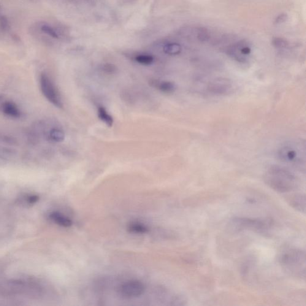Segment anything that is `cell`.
<instances>
[{
	"mask_svg": "<svg viewBox=\"0 0 306 306\" xmlns=\"http://www.w3.org/2000/svg\"><path fill=\"white\" fill-rule=\"evenodd\" d=\"M97 115L98 117L103 122L107 124V126L112 127L114 123L113 118L109 113L107 112V111L105 110V108L103 107H99L98 110H97Z\"/></svg>",
	"mask_w": 306,
	"mask_h": 306,
	"instance_id": "4fadbf2b",
	"label": "cell"
},
{
	"mask_svg": "<svg viewBox=\"0 0 306 306\" xmlns=\"http://www.w3.org/2000/svg\"><path fill=\"white\" fill-rule=\"evenodd\" d=\"M264 181L270 188L281 193L292 191L297 186V178L293 173L280 166L270 167L265 173Z\"/></svg>",
	"mask_w": 306,
	"mask_h": 306,
	"instance_id": "7a4b0ae2",
	"label": "cell"
},
{
	"mask_svg": "<svg viewBox=\"0 0 306 306\" xmlns=\"http://www.w3.org/2000/svg\"><path fill=\"white\" fill-rule=\"evenodd\" d=\"M145 285L139 281L126 282L118 287V292L124 299H133L140 297L145 291Z\"/></svg>",
	"mask_w": 306,
	"mask_h": 306,
	"instance_id": "52a82bcc",
	"label": "cell"
},
{
	"mask_svg": "<svg viewBox=\"0 0 306 306\" xmlns=\"http://www.w3.org/2000/svg\"><path fill=\"white\" fill-rule=\"evenodd\" d=\"M290 205L294 210L299 212L305 213L306 212V196L305 194H297L292 197L289 200Z\"/></svg>",
	"mask_w": 306,
	"mask_h": 306,
	"instance_id": "7c38bea8",
	"label": "cell"
},
{
	"mask_svg": "<svg viewBox=\"0 0 306 306\" xmlns=\"http://www.w3.org/2000/svg\"><path fill=\"white\" fill-rule=\"evenodd\" d=\"M225 51L230 58L240 63H245L248 60L251 53V46L244 40L235 42L225 48Z\"/></svg>",
	"mask_w": 306,
	"mask_h": 306,
	"instance_id": "8992f818",
	"label": "cell"
},
{
	"mask_svg": "<svg viewBox=\"0 0 306 306\" xmlns=\"http://www.w3.org/2000/svg\"><path fill=\"white\" fill-rule=\"evenodd\" d=\"M278 155L282 161L288 164H297L301 161L300 150L293 144L283 145L279 150Z\"/></svg>",
	"mask_w": 306,
	"mask_h": 306,
	"instance_id": "ba28073f",
	"label": "cell"
},
{
	"mask_svg": "<svg viewBox=\"0 0 306 306\" xmlns=\"http://www.w3.org/2000/svg\"><path fill=\"white\" fill-rule=\"evenodd\" d=\"M135 61L139 64L148 66V65H150L153 63L154 58L152 56L141 55L135 57Z\"/></svg>",
	"mask_w": 306,
	"mask_h": 306,
	"instance_id": "e0dca14e",
	"label": "cell"
},
{
	"mask_svg": "<svg viewBox=\"0 0 306 306\" xmlns=\"http://www.w3.org/2000/svg\"><path fill=\"white\" fill-rule=\"evenodd\" d=\"M44 292L41 282L35 279L20 278L0 281V296L34 299L43 296Z\"/></svg>",
	"mask_w": 306,
	"mask_h": 306,
	"instance_id": "6da1fadb",
	"label": "cell"
},
{
	"mask_svg": "<svg viewBox=\"0 0 306 306\" xmlns=\"http://www.w3.org/2000/svg\"><path fill=\"white\" fill-rule=\"evenodd\" d=\"M284 270L295 278L305 280L306 253L300 249L286 248L282 250L278 259Z\"/></svg>",
	"mask_w": 306,
	"mask_h": 306,
	"instance_id": "3957f363",
	"label": "cell"
},
{
	"mask_svg": "<svg viewBox=\"0 0 306 306\" xmlns=\"http://www.w3.org/2000/svg\"><path fill=\"white\" fill-rule=\"evenodd\" d=\"M40 90L45 98L54 106L63 108L62 96L55 84L47 73L43 72L39 76Z\"/></svg>",
	"mask_w": 306,
	"mask_h": 306,
	"instance_id": "277c9868",
	"label": "cell"
},
{
	"mask_svg": "<svg viewBox=\"0 0 306 306\" xmlns=\"http://www.w3.org/2000/svg\"><path fill=\"white\" fill-rule=\"evenodd\" d=\"M0 10H1V5H0Z\"/></svg>",
	"mask_w": 306,
	"mask_h": 306,
	"instance_id": "603a6c76",
	"label": "cell"
},
{
	"mask_svg": "<svg viewBox=\"0 0 306 306\" xmlns=\"http://www.w3.org/2000/svg\"><path fill=\"white\" fill-rule=\"evenodd\" d=\"M102 70L107 73H113L116 71V67L112 64H105L102 67Z\"/></svg>",
	"mask_w": 306,
	"mask_h": 306,
	"instance_id": "7402d4cb",
	"label": "cell"
},
{
	"mask_svg": "<svg viewBox=\"0 0 306 306\" xmlns=\"http://www.w3.org/2000/svg\"><path fill=\"white\" fill-rule=\"evenodd\" d=\"M270 222L262 219L245 217H235L230 222V227L235 232L252 230L257 233H264L269 229Z\"/></svg>",
	"mask_w": 306,
	"mask_h": 306,
	"instance_id": "5b68a950",
	"label": "cell"
},
{
	"mask_svg": "<svg viewBox=\"0 0 306 306\" xmlns=\"http://www.w3.org/2000/svg\"><path fill=\"white\" fill-rule=\"evenodd\" d=\"M287 19H288V16L285 14V13H282V14L279 15L278 17L276 18L275 24H276V25H280V24L285 23V22L287 21Z\"/></svg>",
	"mask_w": 306,
	"mask_h": 306,
	"instance_id": "44dd1931",
	"label": "cell"
},
{
	"mask_svg": "<svg viewBox=\"0 0 306 306\" xmlns=\"http://www.w3.org/2000/svg\"><path fill=\"white\" fill-rule=\"evenodd\" d=\"M273 46L277 48H286L289 46V43L282 38L276 37L272 40Z\"/></svg>",
	"mask_w": 306,
	"mask_h": 306,
	"instance_id": "ac0fdd59",
	"label": "cell"
},
{
	"mask_svg": "<svg viewBox=\"0 0 306 306\" xmlns=\"http://www.w3.org/2000/svg\"><path fill=\"white\" fill-rule=\"evenodd\" d=\"M41 30L43 32H45V34H47L48 36L54 38V39H58V34H57V32L50 26L43 25L41 27Z\"/></svg>",
	"mask_w": 306,
	"mask_h": 306,
	"instance_id": "ffe728a7",
	"label": "cell"
},
{
	"mask_svg": "<svg viewBox=\"0 0 306 306\" xmlns=\"http://www.w3.org/2000/svg\"><path fill=\"white\" fill-rule=\"evenodd\" d=\"M155 85L160 91L165 94L173 93L176 89L175 84L170 82H161L155 84Z\"/></svg>",
	"mask_w": 306,
	"mask_h": 306,
	"instance_id": "2e32d148",
	"label": "cell"
},
{
	"mask_svg": "<svg viewBox=\"0 0 306 306\" xmlns=\"http://www.w3.org/2000/svg\"><path fill=\"white\" fill-rule=\"evenodd\" d=\"M48 217L59 226L70 227L72 225V221L71 219L59 212H51L48 215Z\"/></svg>",
	"mask_w": 306,
	"mask_h": 306,
	"instance_id": "8fae6325",
	"label": "cell"
},
{
	"mask_svg": "<svg viewBox=\"0 0 306 306\" xmlns=\"http://www.w3.org/2000/svg\"><path fill=\"white\" fill-rule=\"evenodd\" d=\"M181 45L176 43H169L165 45L164 47V51L165 53L169 55H177L180 53L181 51Z\"/></svg>",
	"mask_w": 306,
	"mask_h": 306,
	"instance_id": "9a60e30c",
	"label": "cell"
},
{
	"mask_svg": "<svg viewBox=\"0 0 306 306\" xmlns=\"http://www.w3.org/2000/svg\"><path fill=\"white\" fill-rule=\"evenodd\" d=\"M0 112L6 117L13 119L21 118L23 114L18 105L9 99L0 100Z\"/></svg>",
	"mask_w": 306,
	"mask_h": 306,
	"instance_id": "30bf717a",
	"label": "cell"
},
{
	"mask_svg": "<svg viewBox=\"0 0 306 306\" xmlns=\"http://www.w3.org/2000/svg\"><path fill=\"white\" fill-rule=\"evenodd\" d=\"M232 89V84L229 80L221 78L212 81L208 88L210 93L219 95L229 94Z\"/></svg>",
	"mask_w": 306,
	"mask_h": 306,
	"instance_id": "9c48e42d",
	"label": "cell"
},
{
	"mask_svg": "<svg viewBox=\"0 0 306 306\" xmlns=\"http://www.w3.org/2000/svg\"><path fill=\"white\" fill-rule=\"evenodd\" d=\"M128 230L132 234H145L148 232V228L145 225L137 222H134L129 224Z\"/></svg>",
	"mask_w": 306,
	"mask_h": 306,
	"instance_id": "5bb4252c",
	"label": "cell"
},
{
	"mask_svg": "<svg viewBox=\"0 0 306 306\" xmlns=\"http://www.w3.org/2000/svg\"><path fill=\"white\" fill-rule=\"evenodd\" d=\"M10 29V25L6 17L0 15V31L1 32H7Z\"/></svg>",
	"mask_w": 306,
	"mask_h": 306,
	"instance_id": "d6986e66",
	"label": "cell"
}]
</instances>
